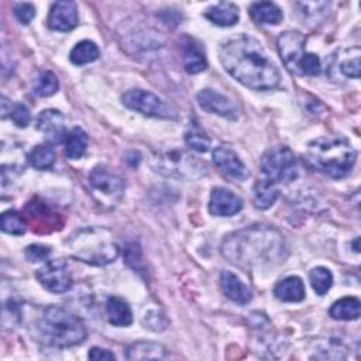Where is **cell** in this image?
I'll use <instances>...</instances> for the list:
<instances>
[{
    "instance_id": "8d00e7d4",
    "label": "cell",
    "mask_w": 361,
    "mask_h": 361,
    "mask_svg": "<svg viewBox=\"0 0 361 361\" xmlns=\"http://www.w3.org/2000/svg\"><path fill=\"white\" fill-rule=\"evenodd\" d=\"M340 72L347 78H358L360 76V55L357 54L353 58L343 59L340 62Z\"/></svg>"
},
{
    "instance_id": "5b68a950",
    "label": "cell",
    "mask_w": 361,
    "mask_h": 361,
    "mask_svg": "<svg viewBox=\"0 0 361 361\" xmlns=\"http://www.w3.org/2000/svg\"><path fill=\"white\" fill-rule=\"evenodd\" d=\"M71 257L90 265H107L118 257V245L106 228L86 227L66 241Z\"/></svg>"
},
{
    "instance_id": "603a6c76",
    "label": "cell",
    "mask_w": 361,
    "mask_h": 361,
    "mask_svg": "<svg viewBox=\"0 0 361 361\" xmlns=\"http://www.w3.org/2000/svg\"><path fill=\"white\" fill-rule=\"evenodd\" d=\"M360 313L361 303L354 296H345L336 300L329 310V314L336 320H355L360 317Z\"/></svg>"
},
{
    "instance_id": "277c9868",
    "label": "cell",
    "mask_w": 361,
    "mask_h": 361,
    "mask_svg": "<svg viewBox=\"0 0 361 361\" xmlns=\"http://www.w3.org/2000/svg\"><path fill=\"white\" fill-rule=\"evenodd\" d=\"M39 340L51 347L65 348L78 345L86 338L83 322L59 306H48L37 322Z\"/></svg>"
},
{
    "instance_id": "ffe728a7",
    "label": "cell",
    "mask_w": 361,
    "mask_h": 361,
    "mask_svg": "<svg viewBox=\"0 0 361 361\" xmlns=\"http://www.w3.org/2000/svg\"><path fill=\"white\" fill-rule=\"evenodd\" d=\"M166 348L155 341H135L127 347V360H162Z\"/></svg>"
},
{
    "instance_id": "484cf974",
    "label": "cell",
    "mask_w": 361,
    "mask_h": 361,
    "mask_svg": "<svg viewBox=\"0 0 361 361\" xmlns=\"http://www.w3.org/2000/svg\"><path fill=\"white\" fill-rule=\"evenodd\" d=\"M99 55H100V51H99L97 45L93 41L83 39L72 48V51L69 54V59L75 65H85V63L96 61L99 58Z\"/></svg>"
},
{
    "instance_id": "d6a6232c",
    "label": "cell",
    "mask_w": 361,
    "mask_h": 361,
    "mask_svg": "<svg viewBox=\"0 0 361 361\" xmlns=\"http://www.w3.org/2000/svg\"><path fill=\"white\" fill-rule=\"evenodd\" d=\"M320 71H322V62H320L319 56L314 55V54L305 52V55L299 61L298 73H303V75H309V76H316V75L320 73Z\"/></svg>"
},
{
    "instance_id": "7a4b0ae2",
    "label": "cell",
    "mask_w": 361,
    "mask_h": 361,
    "mask_svg": "<svg viewBox=\"0 0 361 361\" xmlns=\"http://www.w3.org/2000/svg\"><path fill=\"white\" fill-rule=\"evenodd\" d=\"M223 257L240 268H264L283 262V235L269 226H250L228 234L221 243Z\"/></svg>"
},
{
    "instance_id": "f546056e",
    "label": "cell",
    "mask_w": 361,
    "mask_h": 361,
    "mask_svg": "<svg viewBox=\"0 0 361 361\" xmlns=\"http://www.w3.org/2000/svg\"><path fill=\"white\" fill-rule=\"evenodd\" d=\"M0 226H1V230L4 233L13 234V235H21L27 230L25 220L23 219L21 214H18L14 210H8V212H4L1 214Z\"/></svg>"
},
{
    "instance_id": "f35d334b",
    "label": "cell",
    "mask_w": 361,
    "mask_h": 361,
    "mask_svg": "<svg viewBox=\"0 0 361 361\" xmlns=\"http://www.w3.org/2000/svg\"><path fill=\"white\" fill-rule=\"evenodd\" d=\"M87 357L90 360H94V361H109V360H116V355L107 350V348H102V347H92L87 353Z\"/></svg>"
},
{
    "instance_id": "f1b7e54d",
    "label": "cell",
    "mask_w": 361,
    "mask_h": 361,
    "mask_svg": "<svg viewBox=\"0 0 361 361\" xmlns=\"http://www.w3.org/2000/svg\"><path fill=\"white\" fill-rule=\"evenodd\" d=\"M58 87H59V83H58L56 76L49 71H44L35 79L32 92L39 97H48V96H52L54 93H56Z\"/></svg>"
},
{
    "instance_id": "5bb4252c",
    "label": "cell",
    "mask_w": 361,
    "mask_h": 361,
    "mask_svg": "<svg viewBox=\"0 0 361 361\" xmlns=\"http://www.w3.org/2000/svg\"><path fill=\"white\" fill-rule=\"evenodd\" d=\"M38 130L51 141V142H62L66 137L65 130V117L59 110L47 109L39 113L37 118Z\"/></svg>"
},
{
    "instance_id": "83f0119b",
    "label": "cell",
    "mask_w": 361,
    "mask_h": 361,
    "mask_svg": "<svg viewBox=\"0 0 361 361\" xmlns=\"http://www.w3.org/2000/svg\"><path fill=\"white\" fill-rule=\"evenodd\" d=\"M309 279H310V285L313 288V290L317 295H324L327 293V290L331 288L333 285V275L331 272L324 268V267H316L310 271L309 274Z\"/></svg>"
},
{
    "instance_id": "2e32d148",
    "label": "cell",
    "mask_w": 361,
    "mask_h": 361,
    "mask_svg": "<svg viewBox=\"0 0 361 361\" xmlns=\"http://www.w3.org/2000/svg\"><path fill=\"white\" fill-rule=\"evenodd\" d=\"M182 58H183V66L188 73H199L207 68V61L204 56V52L200 47V44L188 35H183L179 39Z\"/></svg>"
},
{
    "instance_id": "9a60e30c",
    "label": "cell",
    "mask_w": 361,
    "mask_h": 361,
    "mask_svg": "<svg viewBox=\"0 0 361 361\" xmlns=\"http://www.w3.org/2000/svg\"><path fill=\"white\" fill-rule=\"evenodd\" d=\"M78 24V10L73 1H56L48 16V27L55 31H69Z\"/></svg>"
},
{
    "instance_id": "52a82bcc",
    "label": "cell",
    "mask_w": 361,
    "mask_h": 361,
    "mask_svg": "<svg viewBox=\"0 0 361 361\" xmlns=\"http://www.w3.org/2000/svg\"><path fill=\"white\" fill-rule=\"evenodd\" d=\"M261 171L272 182H288L296 176V158L289 147L279 145L267 149L259 161Z\"/></svg>"
},
{
    "instance_id": "4316f807",
    "label": "cell",
    "mask_w": 361,
    "mask_h": 361,
    "mask_svg": "<svg viewBox=\"0 0 361 361\" xmlns=\"http://www.w3.org/2000/svg\"><path fill=\"white\" fill-rule=\"evenodd\" d=\"M55 159H56L55 149L49 144L37 145L28 155L30 164L35 169H41V171L51 168L55 164Z\"/></svg>"
},
{
    "instance_id": "8992f818",
    "label": "cell",
    "mask_w": 361,
    "mask_h": 361,
    "mask_svg": "<svg viewBox=\"0 0 361 361\" xmlns=\"http://www.w3.org/2000/svg\"><path fill=\"white\" fill-rule=\"evenodd\" d=\"M87 183L90 195L103 209L116 207L124 195L126 183L123 178L102 165L94 166L90 171L87 176Z\"/></svg>"
},
{
    "instance_id": "ba28073f",
    "label": "cell",
    "mask_w": 361,
    "mask_h": 361,
    "mask_svg": "<svg viewBox=\"0 0 361 361\" xmlns=\"http://www.w3.org/2000/svg\"><path fill=\"white\" fill-rule=\"evenodd\" d=\"M123 103L144 116L155 117V118H165V120H175L178 118L176 110L164 102L161 97L154 94L152 92L144 89H131L123 94Z\"/></svg>"
},
{
    "instance_id": "8fae6325",
    "label": "cell",
    "mask_w": 361,
    "mask_h": 361,
    "mask_svg": "<svg viewBox=\"0 0 361 361\" xmlns=\"http://www.w3.org/2000/svg\"><path fill=\"white\" fill-rule=\"evenodd\" d=\"M197 104L207 113L217 114L228 120H237L240 117L238 106L227 96L213 89H203L196 96Z\"/></svg>"
},
{
    "instance_id": "4fadbf2b",
    "label": "cell",
    "mask_w": 361,
    "mask_h": 361,
    "mask_svg": "<svg viewBox=\"0 0 361 361\" xmlns=\"http://www.w3.org/2000/svg\"><path fill=\"white\" fill-rule=\"evenodd\" d=\"M243 209V199L226 188H214L210 193L209 212L214 216H233Z\"/></svg>"
},
{
    "instance_id": "30bf717a",
    "label": "cell",
    "mask_w": 361,
    "mask_h": 361,
    "mask_svg": "<svg viewBox=\"0 0 361 361\" xmlns=\"http://www.w3.org/2000/svg\"><path fill=\"white\" fill-rule=\"evenodd\" d=\"M276 45L285 66L290 72H298L299 61L305 55V45H306L305 35L296 30L285 31L279 35Z\"/></svg>"
},
{
    "instance_id": "836d02e7",
    "label": "cell",
    "mask_w": 361,
    "mask_h": 361,
    "mask_svg": "<svg viewBox=\"0 0 361 361\" xmlns=\"http://www.w3.org/2000/svg\"><path fill=\"white\" fill-rule=\"evenodd\" d=\"M142 324L152 331H162L168 326L166 317L158 310H149L142 316Z\"/></svg>"
},
{
    "instance_id": "e575fe53",
    "label": "cell",
    "mask_w": 361,
    "mask_h": 361,
    "mask_svg": "<svg viewBox=\"0 0 361 361\" xmlns=\"http://www.w3.org/2000/svg\"><path fill=\"white\" fill-rule=\"evenodd\" d=\"M24 255L30 262L45 261L51 255V248L47 245H42V244H31L25 248Z\"/></svg>"
},
{
    "instance_id": "74e56055",
    "label": "cell",
    "mask_w": 361,
    "mask_h": 361,
    "mask_svg": "<svg viewBox=\"0 0 361 361\" xmlns=\"http://www.w3.org/2000/svg\"><path fill=\"white\" fill-rule=\"evenodd\" d=\"M124 258H126L127 264L131 265L135 271H138V272H144L145 271V265H144V261L141 259V252H140L138 247H135V245L128 247L126 250Z\"/></svg>"
},
{
    "instance_id": "9c48e42d",
    "label": "cell",
    "mask_w": 361,
    "mask_h": 361,
    "mask_svg": "<svg viewBox=\"0 0 361 361\" xmlns=\"http://www.w3.org/2000/svg\"><path fill=\"white\" fill-rule=\"evenodd\" d=\"M38 282L52 293H63L72 286V276L63 259H48L35 272Z\"/></svg>"
},
{
    "instance_id": "1f68e13d",
    "label": "cell",
    "mask_w": 361,
    "mask_h": 361,
    "mask_svg": "<svg viewBox=\"0 0 361 361\" xmlns=\"http://www.w3.org/2000/svg\"><path fill=\"white\" fill-rule=\"evenodd\" d=\"M8 111V116L11 118V121L17 126V127H27L31 121V114L30 110L27 109L25 104L23 103H10L8 109L6 110V113ZM6 113L3 116H6Z\"/></svg>"
},
{
    "instance_id": "d6986e66",
    "label": "cell",
    "mask_w": 361,
    "mask_h": 361,
    "mask_svg": "<svg viewBox=\"0 0 361 361\" xmlns=\"http://www.w3.org/2000/svg\"><path fill=\"white\" fill-rule=\"evenodd\" d=\"M305 285L299 276H288L274 288V295L282 302H300L305 299Z\"/></svg>"
},
{
    "instance_id": "ab89813d",
    "label": "cell",
    "mask_w": 361,
    "mask_h": 361,
    "mask_svg": "<svg viewBox=\"0 0 361 361\" xmlns=\"http://www.w3.org/2000/svg\"><path fill=\"white\" fill-rule=\"evenodd\" d=\"M354 251H357V252L360 251V250H358V237H357L355 241H354Z\"/></svg>"
},
{
    "instance_id": "d4e9b609",
    "label": "cell",
    "mask_w": 361,
    "mask_h": 361,
    "mask_svg": "<svg viewBox=\"0 0 361 361\" xmlns=\"http://www.w3.org/2000/svg\"><path fill=\"white\" fill-rule=\"evenodd\" d=\"M278 195H279V190L275 182L269 179L259 180L254 188V206L257 209L265 210L275 203V200L278 199Z\"/></svg>"
},
{
    "instance_id": "ac0fdd59",
    "label": "cell",
    "mask_w": 361,
    "mask_h": 361,
    "mask_svg": "<svg viewBox=\"0 0 361 361\" xmlns=\"http://www.w3.org/2000/svg\"><path fill=\"white\" fill-rule=\"evenodd\" d=\"M204 17L219 27H230L238 21V7L230 1H220L204 11Z\"/></svg>"
},
{
    "instance_id": "e0dca14e",
    "label": "cell",
    "mask_w": 361,
    "mask_h": 361,
    "mask_svg": "<svg viewBox=\"0 0 361 361\" xmlns=\"http://www.w3.org/2000/svg\"><path fill=\"white\" fill-rule=\"evenodd\" d=\"M220 286L223 293L238 305H247L252 299L251 289L233 272L224 271L220 275Z\"/></svg>"
},
{
    "instance_id": "cb8c5ba5",
    "label": "cell",
    "mask_w": 361,
    "mask_h": 361,
    "mask_svg": "<svg viewBox=\"0 0 361 361\" xmlns=\"http://www.w3.org/2000/svg\"><path fill=\"white\" fill-rule=\"evenodd\" d=\"M63 142H65V155L69 159L82 158L87 149V135L79 127H73L66 134Z\"/></svg>"
},
{
    "instance_id": "4dcf8cb0",
    "label": "cell",
    "mask_w": 361,
    "mask_h": 361,
    "mask_svg": "<svg viewBox=\"0 0 361 361\" xmlns=\"http://www.w3.org/2000/svg\"><path fill=\"white\" fill-rule=\"evenodd\" d=\"M185 141H186L188 147H190L192 149H195L197 152H206L210 148V138L203 131H200L197 127L186 131Z\"/></svg>"
},
{
    "instance_id": "6da1fadb",
    "label": "cell",
    "mask_w": 361,
    "mask_h": 361,
    "mask_svg": "<svg viewBox=\"0 0 361 361\" xmlns=\"http://www.w3.org/2000/svg\"><path fill=\"white\" fill-rule=\"evenodd\" d=\"M223 68L241 85L254 90H269L279 85L281 75L259 41L240 35L226 41L219 49Z\"/></svg>"
},
{
    "instance_id": "44dd1931",
    "label": "cell",
    "mask_w": 361,
    "mask_h": 361,
    "mask_svg": "<svg viewBox=\"0 0 361 361\" xmlns=\"http://www.w3.org/2000/svg\"><path fill=\"white\" fill-rule=\"evenodd\" d=\"M250 16L257 24H279L283 18L282 10L272 1H255L250 6Z\"/></svg>"
},
{
    "instance_id": "7402d4cb",
    "label": "cell",
    "mask_w": 361,
    "mask_h": 361,
    "mask_svg": "<svg viewBox=\"0 0 361 361\" xmlns=\"http://www.w3.org/2000/svg\"><path fill=\"white\" fill-rule=\"evenodd\" d=\"M107 319L113 326H130L133 322V313L128 303L118 296H110L106 302Z\"/></svg>"
},
{
    "instance_id": "3957f363",
    "label": "cell",
    "mask_w": 361,
    "mask_h": 361,
    "mask_svg": "<svg viewBox=\"0 0 361 361\" xmlns=\"http://www.w3.org/2000/svg\"><path fill=\"white\" fill-rule=\"evenodd\" d=\"M355 149L343 137H319L309 142L306 159L314 169L331 176L343 178L350 173L355 164Z\"/></svg>"
},
{
    "instance_id": "7c38bea8",
    "label": "cell",
    "mask_w": 361,
    "mask_h": 361,
    "mask_svg": "<svg viewBox=\"0 0 361 361\" xmlns=\"http://www.w3.org/2000/svg\"><path fill=\"white\" fill-rule=\"evenodd\" d=\"M213 162L226 176L234 180H245L250 176V171L240 159V157L228 147L220 145L213 151Z\"/></svg>"
},
{
    "instance_id": "d590c367",
    "label": "cell",
    "mask_w": 361,
    "mask_h": 361,
    "mask_svg": "<svg viewBox=\"0 0 361 361\" xmlns=\"http://www.w3.org/2000/svg\"><path fill=\"white\" fill-rule=\"evenodd\" d=\"M13 13L21 24H30L31 20L35 17V7L31 3H16L13 7Z\"/></svg>"
}]
</instances>
